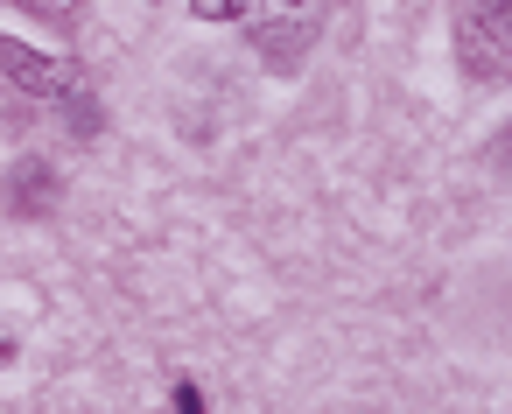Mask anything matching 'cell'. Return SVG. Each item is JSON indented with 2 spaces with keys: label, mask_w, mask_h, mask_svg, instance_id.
Returning a JSON list of instances; mask_svg holds the SVG:
<instances>
[{
  "label": "cell",
  "mask_w": 512,
  "mask_h": 414,
  "mask_svg": "<svg viewBox=\"0 0 512 414\" xmlns=\"http://www.w3.org/2000/svg\"><path fill=\"white\" fill-rule=\"evenodd\" d=\"M0 78H8L15 92H29V99L64 106L78 134H92V127H99V113H92V99H85L78 64H64V57H43V50H29V43H15V36H0Z\"/></svg>",
  "instance_id": "6da1fadb"
},
{
  "label": "cell",
  "mask_w": 512,
  "mask_h": 414,
  "mask_svg": "<svg viewBox=\"0 0 512 414\" xmlns=\"http://www.w3.org/2000/svg\"><path fill=\"white\" fill-rule=\"evenodd\" d=\"M246 22H253V50L274 71H295L323 29V0H246Z\"/></svg>",
  "instance_id": "7a4b0ae2"
},
{
  "label": "cell",
  "mask_w": 512,
  "mask_h": 414,
  "mask_svg": "<svg viewBox=\"0 0 512 414\" xmlns=\"http://www.w3.org/2000/svg\"><path fill=\"white\" fill-rule=\"evenodd\" d=\"M50 197H57V176H50L43 162H22V169L8 176V204H15L22 218H36V211H50Z\"/></svg>",
  "instance_id": "3957f363"
},
{
  "label": "cell",
  "mask_w": 512,
  "mask_h": 414,
  "mask_svg": "<svg viewBox=\"0 0 512 414\" xmlns=\"http://www.w3.org/2000/svg\"><path fill=\"white\" fill-rule=\"evenodd\" d=\"M190 8H197L204 22H239V15H246V0H190Z\"/></svg>",
  "instance_id": "277c9868"
},
{
  "label": "cell",
  "mask_w": 512,
  "mask_h": 414,
  "mask_svg": "<svg viewBox=\"0 0 512 414\" xmlns=\"http://www.w3.org/2000/svg\"><path fill=\"white\" fill-rule=\"evenodd\" d=\"M15 8H29V15H71L78 0H15Z\"/></svg>",
  "instance_id": "5b68a950"
},
{
  "label": "cell",
  "mask_w": 512,
  "mask_h": 414,
  "mask_svg": "<svg viewBox=\"0 0 512 414\" xmlns=\"http://www.w3.org/2000/svg\"><path fill=\"white\" fill-rule=\"evenodd\" d=\"M484 15H491V29H498V36H512V0H491Z\"/></svg>",
  "instance_id": "8992f818"
},
{
  "label": "cell",
  "mask_w": 512,
  "mask_h": 414,
  "mask_svg": "<svg viewBox=\"0 0 512 414\" xmlns=\"http://www.w3.org/2000/svg\"><path fill=\"white\" fill-rule=\"evenodd\" d=\"M498 162H505V169H512V127H505V134H498Z\"/></svg>",
  "instance_id": "52a82bcc"
},
{
  "label": "cell",
  "mask_w": 512,
  "mask_h": 414,
  "mask_svg": "<svg viewBox=\"0 0 512 414\" xmlns=\"http://www.w3.org/2000/svg\"><path fill=\"white\" fill-rule=\"evenodd\" d=\"M8 358H15V337H8V330H0V365H8Z\"/></svg>",
  "instance_id": "ba28073f"
}]
</instances>
